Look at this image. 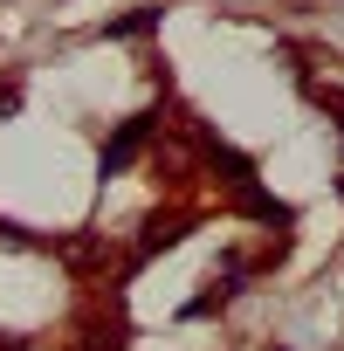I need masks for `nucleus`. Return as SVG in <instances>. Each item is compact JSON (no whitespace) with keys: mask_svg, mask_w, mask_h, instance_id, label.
Masks as SVG:
<instances>
[{"mask_svg":"<svg viewBox=\"0 0 344 351\" xmlns=\"http://www.w3.org/2000/svg\"><path fill=\"white\" fill-rule=\"evenodd\" d=\"M14 104H21V90H14V83H0V110H14Z\"/></svg>","mask_w":344,"mask_h":351,"instance_id":"nucleus-1","label":"nucleus"}]
</instances>
